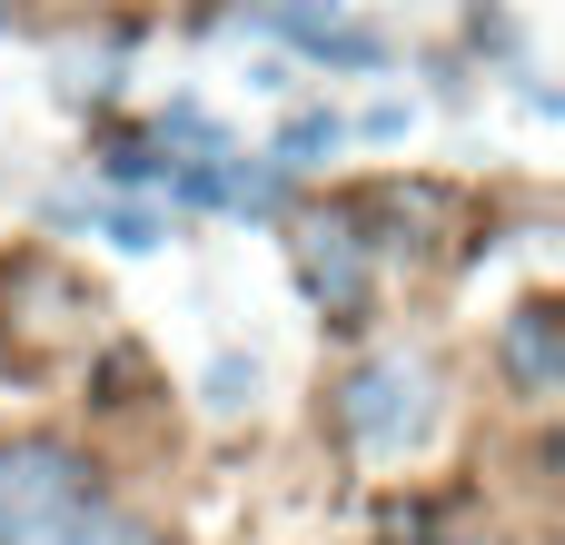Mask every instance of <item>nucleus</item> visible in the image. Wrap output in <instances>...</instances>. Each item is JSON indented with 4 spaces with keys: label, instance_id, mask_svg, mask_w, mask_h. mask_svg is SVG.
I'll return each mask as SVG.
<instances>
[{
    "label": "nucleus",
    "instance_id": "7ed1b4c3",
    "mask_svg": "<svg viewBox=\"0 0 565 545\" xmlns=\"http://www.w3.org/2000/svg\"><path fill=\"white\" fill-rule=\"evenodd\" d=\"M298 278L328 308V328H367V308H377V248H367L358 209H328V218L298 228Z\"/></svg>",
    "mask_w": 565,
    "mask_h": 545
},
{
    "label": "nucleus",
    "instance_id": "20e7f679",
    "mask_svg": "<svg viewBox=\"0 0 565 545\" xmlns=\"http://www.w3.org/2000/svg\"><path fill=\"white\" fill-rule=\"evenodd\" d=\"M497 367H507V387H516L526 407H546L565 387V308L556 298H526V308L497 328Z\"/></svg>",
    "mask_w": 565,
    "mask_h": 545
},
{
    "label": "nucleus",
    "instance_id": "0eeeda50",
    "mask_svg": "<svg viewBox=\"0 0 565 545\" xmlns=\"http://www.w3.org/2000/svg\"><path fill=\"white\" fill-rule=\"evenodd\" d=\"M248 397H258V377H248L238 357H218V367H209V407H218V417H238Z\"/></svg>",
    "mask_w": 565,
    "mask_h": 545
},
{
    "label": "nucleus",
    "instance_id": "423d86ee",
    "mask_svg": "<svg viewBox=\"0 0 565 545\" xmlns=\"http://www.w3.org/2000/svg\"><path fill=\"white\" fill-rule=\"evenodd\" d=\"M70 545H169V536H159V526H139V516H109V506H99Z\"/></svg>",
    "mask_w": 565,
    "mask_h": 545
},
{
    "label": "nucleus",
    "instance_id": "f257e3e1",
    "mask_svg": "<svg viewBox=\"0 0 565 545\" xmlns=\"http://www.w3.org/2000/svg\"><path fill=\"white\" fill-rule=\"evenodd\" d=\"M99 516V477L60 437H0V545H70Z\"/></svg>",
    "mask_w": 565,
    "mask_h": 545
},
{
    "label": "nucleus",
    "instance_id": "f03ea898",
    "mask_svg": "<svg viewBox=\"0 0 565 545\" xmlns=\"http://www.w3.org/2000/svg\"><path fill=\"white\" fill-rule=\"evenodd\" d=\"M427 417H437V367L427 357H367V367H348L338 387H328V427L358 447V457H397V447H417L427 437Z\"/></svg>",
    "mask_w": 565,
    "mask_h": 545
},
{
    "label": "nucleus",
    "instance_id": "39448f33",
    "mask_svg": "<svg viewBox=\"0 0 565 545\" xmlns=\"http://www.w3.org/2000/svg\"><path fill=\"white\" fill-rule=\"evenodd\" d=\"M318 149H338V119H318V109H308V119H288V139H278V169H308Z\"/></svg>",
    "mask_w": 565,
    "mask_h": 545
}]
</instances>
